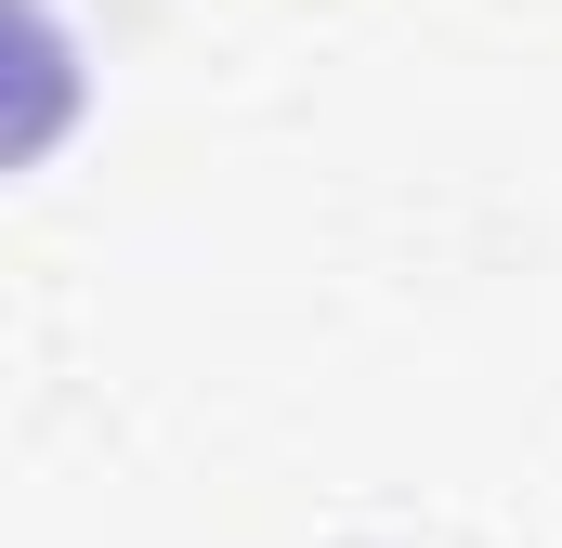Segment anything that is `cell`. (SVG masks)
I'll use <instances>...</instances> for the list:
<instances>
[{
    "instance_id": "1",
    "label": "cell",
    "mask_w": 562,
    "mask_h": 548,
    "mask_svg": "<svg viewBox=\"0 0 562 548\" xmlns=\"http://www.w3.org/2000/svg\"><path fill=\"white\" fill-rule=\"evenodd\" d=\"M79 105H92V66L53 26V0H0V170H40L79 132Z\"/></svg>"
}]
</instances>
